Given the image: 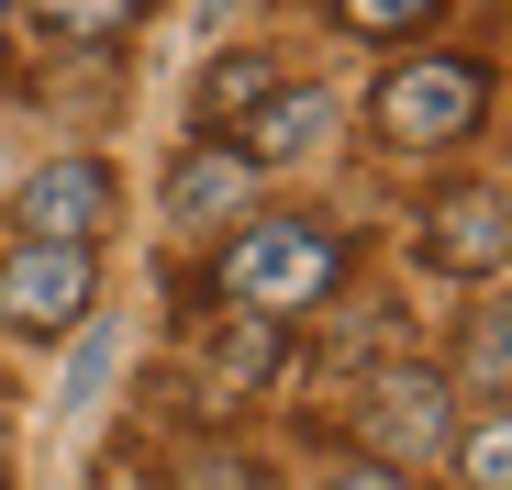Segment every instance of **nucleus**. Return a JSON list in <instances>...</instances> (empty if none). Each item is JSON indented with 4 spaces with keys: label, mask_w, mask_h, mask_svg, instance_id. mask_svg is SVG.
<instances>
[{
    "label": "nucleus",
    "mask_w": 512,
    "mask_h": 490,
    "mask_svg": "<svg viewBox=\"0 0 512 490\" xmlns=\"http://www.w3.org/2000/svg\"><path fill=\"white\" fill-rule=\"evenodd\" d=\"M0 34H12V0H0Z\"/></svg>",
    "instance_id": "nucleus-18"
},
{
    "label": "nucleus",
    "mask_w": 512,
    "mask_h": 490,
    "mask_svg": "<svg viewBox=\"0 0 512 490\" xmlns=\"http://www.w3.org/2000/svg\"><path fill=\"white\" fill-rule=\"evenodd\" d=\"M101 379H112V335L90 323V346H78V368H67V413H90V401H101Z\"/></svg>",
    "instance_id": "nucleus-14"
},
{
    "label": "nucleus",
    "mask_w": 512,
    "mask_h": 490,
    "mask_svg": "<svg viewBox=\"0 0 512 490\" xmlns=\"http://www.w3.org/2000/svg\"><path fill=\"white\" fill-rule=\"evenodd\" d=\"M368 112H379L390 145H457V134L479 123V67H457V56H412V67L379 78Z\"/></svg>",
    "instance_id": "nucleus-3"
},
{
    "label": "nucleus",
    "mask_w": 512,
    "mask_h": 490,
    "mask_svg": "<svg viewBox=\"0 0 512 490\" xmlns=\"http://www.w3.org/2000/svg\"><path fill=\"white\" fill-rule=\"evenodd\" d=\"M457 479L468 490H512V413H490L479 435H457Z\"/></svg>",
    "instance_id": "nucleus-11"
},
{
    "label": "nucleus",
    "mask_w": 512,
    "mask_h": 490,
    "mask_svg": "<svg viewBox=\"0 0 512 490\" xmlns=\"http://www.w3.org/2000/svg\"><path fill=\"white\" fill-rule=\"evenodd\" d=\"M323 490H412V479H401V468H379V457H357V468H334Z\"/></svg>",
    "instance_id": "nucleus-17"
},
{
    "label": "nucleus",
    "mask_w": 512,
    "mask_h": 490,
    "mask_svg": "<svg viewBox=\"0 0 512 490\" xmlns=\"http://www.w3.org/2000/svg\"><path fill=\"white\" fill-rule=\"evenodd\" d=\"M357 435H368V457L379 468H435L446 446H457V413H446V379L435 368H390V379H368V401H357Z\"/></svg>",
    "instance_id": "nucleus-2"
},
{
    "label": "nucleus",
    "mask_w": 512,
    "mask_h": 490,
    "mask_svg": "<svg viewBox=\"0 0 512 490\" xmlns=\"http://www.w3.org/2000/svg\"><path fill=\"white\" fill-rule=\"evenodd\" d=\"M268 357H279L268 312H245L234 335H212V357H201V390H212V401H234V390H256V379H268Z\"/></svg>",
    "instance_id": "nucleus-9"
},
{
    "label": "nucleus",
    "mask_w": 512,
    "mask_h": 490,
    "mask_svg": "<svg viewBox=\"0 0 512 490\" xmlns=\"http://www.w3.org/2000/svg\"><path fill=\"white\" fill-rule=\"evenodd\" d=\"M234 101H268V67H256V56L212 67V112H234Z\"/></svg>",
    "instance_id": "nucleus-15"
},
{
    "label": "nucleus",
    "mask_w": 512,
    "mask_h": 490,
    "mask_svg": "<svg viewBox=\"0 0 512 490\" xmlns=\"http://www.w3.org/2000/svg\"><path fill=\"white\" fill-rule=\"evenodd\" d=\"M323 134H334V90H279L268 112L245 123V145H234V156H245V168H290V156H312Z\"/></svg>",
    "instance_id": "nucleus-8"
},
{
    "label": "nucleus",
    "mask_w": 512,
    "mask_h": 490,
    "mask_svg": "<svg viewBox=\"0 0 512 490\" xmlns=\"http://www.w3.org/2000/svg\"><path fill=\"white\" fill-rule=\"evenodd\" d=\"M101 212H112V168H101V156H56V168H34L23 201H12V223L34 245H90Z\"/></svg>",
    "instance_id": "nucleus-6"
},
{
    "label": "nucleus",
    "mask_w": 512,
    "mask_h": 490,
    "mask_svg": "<svg viewBox=\"0 0 512 490\" xmlns=\"http://www.w3.org/2000/svg\"><path fill=\"white\" fill-rule=\"evenodd\" d=\"M334 23L346 34H412V23H435V0H334Z\"/></svg>",
    "instance_id": "nucleus-13"
},
{
    "label": "nucleus",
    "mask_w": 512,
    "mask_h": 490,
    "mask_svg": "<svg viewBox=\"0 0 512 490\" xmlns=\"http://www.w3.org/2000/svg\"><path fill=\"white\" fill-rule=\"evenodd\" d=\"M34 12H45L56 34H78V45H112V34L145 12V0H34Z\"/></svg>",
    "instance_id": "nucleus-12"
},
{
    "label": "nucleus",
    "mask_w": 512,
    "mask_h": 490,
    "mask_svg": "<svg viewBox=\"0 0 512 490\" xmlns=\"http://www.w3.org/2000/svg\"><path fill=\"white\" fill-rule=\"evenodd\" d=\"M457 368H468V390H490V401H512V301L468 323V346H457Z\"/></svg>",
    "instance_id": "nucleus-10"
},
{
    "label": "nucleus",
    "mask_w": 512,
    "mask_h": 490,
    "mask_svg": "<svg viewBox=\"0 0 512 490\" xmlns=\"http://www.w3.org/2000/svg\"><path fill=\"white\" fill-rule=\"evenodd\" d=\"M423 257H435L446 279H490V268H512V190H501V179L446 190L435 212H423Z\"/></svg>",
    "instance_id": "nucleus-5"
},
{
    "label": "nucleus",
    "mask_w": 512,
    "mask_h": 490,
    "mask_svg": "<svg viewBox=\"0 0 512 490\" xmlns=\"http://www.w3.org/2000/svg\"><path fill=\"white\" fill-rule=\"evenodd\" d=\"M90 245H34L23 234V257L0 268V323H23V335H67V323H90Z\"/></svg>",
    "instance_id": "nucleus-4"
},
{
    "label": "nucleus",
    "mask_w": 512,
    "mask_h": 490,
    "mask_svg": "<svg viewBox=\"0 0 512 490\" xmlns=\"http://www.w3.org/2000/svg\"><path fill=\"white\" fill-rule=\"evenodd\" d=\"M190 490H256L245 457H190Z\"/></svg>",
    "instance_id": "nucleus-16"
},
{
    "label": "nucleus",
    "mask_w": 512,
    "mask_h": 490,
    "mask_svg": "<svg viewBox=\"0 0 512 490\" xmlns=\"http://www.w3.org/2000/svg\"><path fill=\"white\" fill-rule=\"evenodd\" d=\"M245 190H256V168L234 145H190L167 168V223H223V212H245Z\"/></svg>",
    "instance_id": "nucleus-7"
},
{
    "label": "nucleus",
    "mask_w": 512,
    "mask_h": 490,
    "mask_svg": "<svg viewBox=\"0 0 512 490\" xmlns=\"http://www.w3.org/2000/svg\"><path fill=\"white\" fill-rule=\"evenodd\" d=\"M334 279H346V245H334L312 212H279V223H245L234 245H223V290L245 301V312H312Z\"/></svg>",
    "instance_id": "nucleus-1"
}]
</instances>
